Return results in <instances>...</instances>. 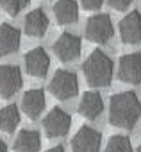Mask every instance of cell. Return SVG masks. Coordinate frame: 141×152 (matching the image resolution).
<instances>
[{"label":"cell","instance_id":"obj_1","mask_svg":"<svg viewBox=\"0 0 141 152\" xmlns=\"http://www.w3.org/2000/svg\"><path fill=\"white\" fill-rule=\"evenodd\" d=\"M141 118V100L134 91H120L109 100V124L130 131Z\"/></svg>","mask_w":141,"mask_h":152},{"label":"cell","instance_id":"obj_2","mask_svg":"<svg viewBox=\"0 0 141 152\" xmlns=\"http://www.w3.org/2000/svg\"><path fill=\"white\" fill-rule=\"evenodd\" d=\"M82 73H84L89 86L107 88L113 81V75H114L113 59L104 50H93L82 64Z\"/></svg>","mask_w":141,"mask_h":152},{"label":"cell","instance_id":"obj_3","mask_svg":"<svg viewBox=\"0 0 141 152\" xmlns=\"http://www.w3.org/2000/svg\"><path fill=\"white\" fill-rule=\"evenodd\" d=\"M48 91L57 100H70L79 93V79L77 73L72 70L61 68L57 70L48 83Z\"/></svg>","mask_w":141,"mask_h":152},{"label":"cell","instance_id":"obj_4","mask_svg":"<svg viewBox=\"0 0 141 152\" xmlns=\"http://www.w3.org/2000/svg\"><path fill=\"white\" fill-rule=\"evenodd\" d=\"M113 36H114V25H113V20L109 15L98 13V15H93L86 22V38L89 41L105 45L111 41Z\"/></svg>","mask_w":141,"mask_h":152},{"label":"cell","instance_id":"obj_5","mask_svg":"<svg viewBox=\"0 0 141 152\" xmlns=\"http://www.w3.org/2000/svg\"><path fill=\"white\" fill-rule=\"evenodd\" d=\"M70 127H72V116L63 107L50 109L47 113V116L43 118V131H45L47 138H50V140L66 136L70 132Z\"/></svg>","mask_w":141,"mask_h":152},{"label":"cell","instance_id":"obj_6","mask_svg":"<svg viewBox=\"0 0 141 152\" xmlns=\"http://www.w3.org/2000/svg\"><path fill=\"white\" fill-rule=\"evenodd\" d=\"M54 54L59 61L63 63H72L79 59L81 50H82V39L73 34V32H63L52 45Z\"/></svg>","mask_w":141,"mask_h":152},{"label":"cell","instance_id":"obj_7","mask_svg":"<svg viewBox=\"0 0 141 152\" xmlns=\"http://www.w3.org/2000/svg\"><path fill=\"white\" fill-rule=\"evenodd\" d=\"M116 75L125 84H139L141 83V54L132 52V54L121 56L118 61Z\"/></svg>","mask_w":141,"mask_h":152},{"label":"cell","instance_id":"obj_8","mask_svg":"<svg viewBox=\"0 0 141 152\" xmlns=\"http://www.w3.org/2000/svg\"><path fill=\"white\" fill-rule=\"evenodd\" d=\"M100 132L89 125H82L72 138V152H100Z\"/></svg>","mask_w":141,"mask_h":152},{"label":"cell","instance_id":"obj_9","mask_svg":"<svg viewBox=\"0 0 141 152\" xmlns=\"http://www.w3.org/2000/svg\"><path fill=\"white\" fill-rule=\"evenodd\" d=\"M23 77L18 66L15 64H0V97L9 99L20 91Z\"/></svg>","mask_w":141,"mask_h":152},{"label":"cell","instance_id":"obj_10","mask_svg":"<svg viewBox=\"0 0 141 152\" xmlns=\"http://www.w3.org/2000/svg\"><path fill=\"white\" fill-rule=\"evenodd\" d=\"M118 32L121 38V43L125 45H139L141 43V13L130 11L120 20Z\"/></svg>","mask_w":141,"mask_h":152},{"label":"cell","instance_id":"obj_11","mask_svg":"<svg viewBox=\"0 0 141 152\" xmlns=\"http://www.w3.org/2000/svg\"><path fill=\"white\" fill-rule=\"evenodd\" d=\"M23 64H25V72L31 75V77H36V79H41L48 73V68H50V57L47 54L45 48L41 47H36L32 50H29L23 57Z\"/></svg>","mask_w":141,"mask_h":152},{"label":"cell","instance_id":"obj_12","mask_svg":"<svg viewBox=\"0 0 141 152\" xmlns=\"http://www.w3.org/2000/svg\"><path fill=\"white\" fill-rule=\"evenodd\" d=\"M47 106V99H45V91L39 90V88H32L29 91L23 93L22 97V109L23 113L31 118V120H36L41 116L43 109Z\"/></svg>","mask_w":141,"mask_h":152},{"label":"cell","instance_id":"obj_13","mask_svg":"<svg viewBox=\"0 0 141 152\" xmlns=\"http://www.w3.org/2000/svg\"><path fill=\"white\" fill-rule=\"evenodd\" d=\"M48 16L43 9H32L25 15L23 18V31L25 34L32 36V38H41L45 36V32L48 31Z\"/></svg>","mask_w":141,"mask_h":152},{"label":"cell","instance_id":"obj_14","mask_svg":"<svg viewBox=\"0 0 141 152\" xmlns=\"http://www.w3.org/2000/svg\"><path fill=\"white\" fill-rule=\"evenodd\" d=\"M104 111V100L98 91H86L79 102V113L86 120H97Z\"/></svg>","mask_w":141,"mask_h":152},{"label":"cell","instance_id":"obj_15","mask_svg":"<svg viewBox=\"0 0 141 152\" xmlns=\"http://www.w3.org/2000/svg\"><path fill=\"white\" fill-rule=\"evenodd\" d=\"M22 45V32L11 25V23H2L0 25V56H9L16 52Z\"/></svg>","mask_w":141,"mask_h":152},{"label":"cell","instance_id":"obj_16","mask_svg":"<svg viewBox=\"0 0 141 152\" xmlns=\"http://www.w3.org/2000/svg\"><path fill=\"white\" fill-rule=\"evenodd\" d=\"M54 16L59 25H72L79 20V6L75 0H57L54 4Z\"/></svg>","mask_w":141,"mask_h":152},{"label":"cell","instance_id":"obj_17","mask_svg":"<svg viewBox=\"0 0 141 152\" xmlns=\"http://www.w3.org/2000/svg\"><path fill=\"white\" fill-rule=\"evenodd\" d=\"M16 152H39L41 148V134L34 129H22L15 140Z\"/></svg>","mask_w":141,"mask_h":152},{"label":"cell","instance_id":"obj_18","mask_svg":"<svg viewBox=\"0 0 141 152\" xmlns=\"http://www.w3.org/2000/svg\"><path fill=\"white\" fill-rule=\"evenodd\" d=\"M20 109L15 106V104H7L0 109V131L6 132V134H11L15 132V129L20 125Z\"/></svg>","mask_w":141,"mask_h":152},{"label":"cell","instance_id":"obj_19","mask_svg":"<svg viewBox=\"0 0 141 152\" xmlns=\"http://www.w3.org/2000/svg\"><path fill=\"white\" fill-rule=\"evenodd\" d=\"M105 152H134V150H132V143H130L129 136L114 134L109 138V141L105 145Z\"/></svg>","mask_w":141,"mask_h":152},{"label":"cell","instance_id":"obj_20","mask_svg":"<svg viewBox=\"0 0 141 152\" xmlns=\"http://www.w3.org/2000/svg\"><path fill=\"white\" fill-rule=\"evenodd\" d=\"M31 0H0V7H2L7 15L16 16L18 13H22V9H25L29 6Z\"/></svg>","mask_w":141,"mask_h":152},{"label":"cell","instance_id":"obj_21","mask_svg":"<svg viewBox=\"0 0 141 152\" xmlns=\"http://www.w3.org/2000/svg\"><path fill=\"white\" fill-rule=\"evenodd\" d=\"M109 2V6L113 7V9H116V11H125L134 0H107Z\"/></svg>","mask_w":141,"mask_h":152},{"label":"cell","instance_id":"obj_22","mask_svg":"<svg viewBox=\"0 0 141 152\" xmlns=\"http://www.w3.org/2000/svg\"><path fill=\"white\" fill-rule=\"evenodd\" d=\"M81 4L84 9L88 11H95V9H100L102 4H104V0H81Z\"/></svg>","mask_w":141,"mask_h":152},{"label":"cell","instance_id":"obj_23","mask_svg":"<svg viewBox=\"0 0 141 152\" xmlns=\"http://www.w3.org/2000/svg\"><path fill=\"white\" fill-rule=\"evenodd\" d=\"M47 152H66V150H64V147H63V145H55V147H50Z\"/></svg>","mask_w":141,"mask_h":152},{"label":"cell","instance_id":"obj_24","mask_svg":"<svg viewBox=\"0 0 141 152\" xmlns=\"http://www.w3.org/2000/svg\"><path fill=\"white\" fill-rule=\"evenodd\" d=\"M0 152H7V145H6V141L0 138Z\"/></svg>","mask_w":141,"mask_h":152},{"label":"cell","instance_id":"obj_25","mask_svg":"<svg viewBox=\"0 0 141 152\" xmlns=\"http://www.w3.org/2000/svg\"><path fill=\"white\" fill-rule=\"evenodd\" d=\"M136 152H141V145H139V147H137V150H136Z\"/></svg>","mask_w":141,"mask_h":152}]
</instances>
